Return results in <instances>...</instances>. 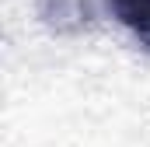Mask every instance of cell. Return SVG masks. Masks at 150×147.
<instances>
[{
  "label": "cell",
  "mask_w": 150,
  "mask_h": 147,
  "mask_svg": "<svg viewBox=\"0 0 150 147\" xmlns=\"http://www.w3.org/2000/svg\"><path fill=\"white\" fill-rule=\"evenodd\" d=\"M112 7L136 35L150 42V0H112Z\"/></svg>",
  "instance_id": "1"
}]
</instances>
